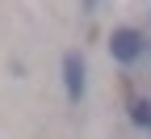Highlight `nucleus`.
I'll list each match as a JSON object with an SVG mask.
<instances>
[{
    "mask_svg": "<svg viewBox=\"0 0 151 139\" xmlns=\"http://www.w3.org/2000/svg\"><path fill=\"white\" fill-rule=\"evenodd\" d=\"M143 51H147V47H143V34H139V30L122 25V30H113V34H109V55L118 59V63H134Z\"/></svg>",
    "mask_w": 151,
    "mask_h": 139,
    "instance_id": "obj_1",
    "label": "nucleus"
},
{
    "mask_svg": "<svg viewBox=\"0 0 151 139\" xmlns=\"http://www.w3.org/2000/svg\"><path fill=\"white\" fill-rule=\"evenodd\" d=\"M63 84H67V101L76 106V101H80V97H84V59L80 55H63Z\"/></svg>",
    "mask_w": 151,
    "mask_h": 139,
    "instance_id": "obj_2",
    "label": "nucleus"
},
{
    "mask_svg": "<svg viewBox=\"0 0 151 139\" xmlns=\"http://www.w3.org/2000/svg\"><path fill=\"white\" fill-rule=\"evenodd\" d=\"M130 118H134V127H151V101H130Z\"/></svg>",
    "mask_w": 151,
    "mask_h": 139,
    "instance_id": "obj_3",
    "label": "nucleus"
}]
</instances>
